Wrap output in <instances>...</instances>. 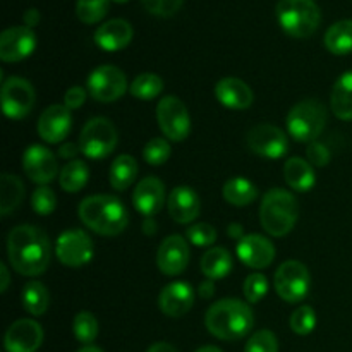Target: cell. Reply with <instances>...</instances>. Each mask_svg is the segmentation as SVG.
<instances>
[{"label": "cell", "instance_id": "f1b7e54d", "mask_svg": "<svg viewBox=\"0 0 352 352\" xmlns=\"http://www.w3.org/2000/svg\"><path fill=\"white\" fill-rule=\"evenodd\" d=\"M325 47L333 55H349L352 54V19L337 21L336 24L327 30Z\"/></svg>", "mask_w": 352, "mask_h": 352}, {"label": "cell", "instance_id": "7402d4cb", "mask_svg": "<svg viewBox=\"0 0 352 352\" xmlns=\"http://www.w3.org/2000/svg\"><path fill=\"white\" fill-rule=\"evenodd\" d=\"M167 208L172 219L177 223H191L192 220L198 219L199 212H201V201L195 189L188 188V186H179V188L172 189L168 195Z\"/></svg>", "mask_w": 352, "mask_h": 352}, {"label": "cell", "instance_id": "7a4b0ae2", "mask_svg": "<svg viewBox=\"0 0 352 352\" xmlns=\"http://www.w3.org/2000/svg\"><path fill=\"white\" fill-rule=\"evenodd\" d=\"M78 215L81 222L100 236H119L129 222L126 206L110 195L88 196L79 203Z\"/></svg>", "mask_w": 352, "mask_h": 352}, {"label": "cell", "instance_id": "4dcf8cb0", "mask_svg": "<svg viewBox=\"0 0 352 352\" xmlns=\"http://www.w3.org/2000/svg\"><path fill=\"white\" fill-rule=\"evenodd\" d=\"M0 198H2V201H0V213H2V217H7L23 203L24 184L21 182V179L16 177V175L3 174Z\"/></svg>", "mask_w": 352, "mask_h": 352}, {"label": "cell", "instance_id": "1f68e13d", "mask_svg": "<svg viewBox=\"0 0 352 352\" xmlns=\"http://www.w3.org/2000/svg\"><path fill=\"white\" fill-rule=\"evenodd\" d=\"M88 165L81 160H71L60 170L58 182H60V188L65 192H78L85 188L86 182H88Z\"/></svg>", "mask_w": 352, "mask_h": 352}, {"label": "cell", "instance_id": "ee69618b", "mask_svg": "<svg viewBox=\"0 0 352 352\" xmlns=\"http://www.w3.org/2000/svg\"><path fill=\"white\" fill-rule=\"evenodd\" d=\"M306 155H308V162L313 165V167H325V165L330 164V150L320 141H313L309 143L308 150H306Z\"/></svg>", "mask_w": 352, "mask_h": 352}, {"label": "cell", "instance_id": "9a60e30c", "mask_svg": "<svg viewBox=\"0 0 352 352\" xmlns=\"http://www.w3.org/2000/svg\"><path fill=\"white\" fill-rule=\"evenodd\" d=\"M36 48V34L28 26L7 28L0 34V58L3 62H21Z\"/></svg>", "mask_w": 352, "mask_h": 352}, {"label": "cell", "instance_id": "74e56055", "mask_svg": "<svg viewBox=\"0 0 352 352\" xmlns=\"http://www.w3.org/2000/svg\"><path fill=\"white\" fill-rule=\"evenodd\" d=\"M170 151L172 148L165 138H153L144 146L143 158L146 160V164L153 165V167H160L170 158Z\"/></svg>", "mask_w": 352, "mask_h": 352}, {"label": "cell", "instance_id": "8992f818", "mask_svg": "<svg viewBox=\"0 0 352 352\" xmlns=\"http://www.w3.org/2000/svg\"><path fill=\"white\" fill-rule=\"evenodd\" d=\"M327 126V109L320 100L308 98L291 109L287 116L289 134L299 143L318 140Z\"/></svg>", "mask_w": 352, "mask_h": 352}, {"label": "cell", "instance_id": "ab89813d", "mask_svg": "<svg viewBox=\"0 0 352 352\" xmlns=\"http://www.w3.org/2000/svg\"><path fill=\"white\" fill-rule=\"evenodd\" d=\"M244 298L251 305H256L267 296L268 280L263 274H253L244 280Z\"/></svg>", "mask_w": 352, "mask_h": 352}, {"label": "cell", "instance_id": "f5cc1de1", "mask_svg": "<svg viewBox=\"0 0 352 352\" xmlns=\"http://www.w3.org/2000/svg\"><path fill=\"white\" fill-rule=\"evenodd\" d=\"M196 352H222V351H220L219 347H215V346H205V347H199V349Z\"/></svg>", "mask_w": 352, "mask_h": 352}, {"label": "cell", "instance_id": "ba28073f", "mask_svg": "<svg viewBox=\"0 0 352 352\" xmlns=\"http://www.w3.org/2000/svg\"><path fill=\"white\" fill-rule=\"evenodd\" d=\"M311 287V277L306 265L301 261H284L275 272V291L285 302H301Z\"/></svg>", "mask_w": 352, "mask_h": 352}, {"label": "cell", "instance_id": "ac0fdd59", "mask_svg": "<svg viewBox=\"0 0 352 352\" xmlns=\"http://www.w3.org/2000/svg\"><path fill=\"white\" fill-rule=\"evenodd\" d=\"M72 116L65 105H50L38 119V134L47 143H60L71 133Z\"/></svg>", "mask_w": 352, "mask_h": 352}, {"label": "cell", "instance_id": "d6a6232c", "mask_svg": "<svg viewBox=\"0 0 352 352\" xmlns=\"http://www.w3.org/2000/svg\"><path fill=\"white\" fill-rule=\"evenodd\" d=\"M50 305V294L41 282H30L23 289V306L30 315L41 316Z\"/></svg>", "mask_w": 352, "mask_h": 352}, {"label": "cell", "instance_id": "cb8c5ba5", "mask_svg": "<svg viewBox=\"0 0 352 352\" xmlns=\"http://www.w3.org/2000/svg\"><path fill=\"white\" fill-rule=\"evenodd\" d=\"M133 26L124 19H110L95 33V43L105 52H119L133 40Z\"/></svg>", "mask_w": 352, "mask_h": 352}, {"label": "cell", "instance_id": "5b68a950", "mask_svg": "<svg viewBox=\"0 0 352 352\" xmlns=\"http://www.w3.org/2000/svg\"><path fill=\"white\" fill-rule=\"evenodd\" d=\"M275 14L282 30L292 38H309L322 21L315 0H278Z\"/></svg>", "mask_w": 352, "mask_h": 352}, {"label": "cell", "instance_id": "c3c4849f", "mask_svg": "<svg viewBox=\"0 0 352 352\" xmlns=\"http://www.w3.org/2000/svg\"><path fill=\"white\" fill-rule=\"evenodd\" d=\"M146 352H179L172 344L168 342H157L150 347Z\"/></svg>", "mask_w": 352, "mask_h": 352}, {"label": "cell", "instance_id": "ffe728a7", "mask_svg": "<svg viewBox=\"0 0 352 352\" xmlns=\"http://www.w3.org/2000/svg\"><path fill=\"white\" fill-rule=\"evenodd\" d=\"M195 305V291L188 282H172L165 285L158 298V306L162 313H165L170 318L184 316Z\"/></svg>", "mask_w": 352, "mask_h": 352}, {"label": "cell", "instance_id": "2e32d148", "mask_svg": "<svg viewBox=\"0 0 352 352\" xmlns=\"http://www.w3.org/2000/svg\"><path fill=\"white\" fill-rule=\"evenodd\" d=\"M43 342V329L34 320H17L7 329L3 347L7 352H36Z\"/></svg>", "mask_w": 352, "mask_h": 352}, {"label": "cell", "instance_id": "d4e9b609", "mask_svg": "<svg viewBox=\"0 0 352 352\" xmlns=\"http://www.w3.org/2000/svg\"><path fill=\"white\" fill-rule=\"evenodd\" d=\"M284 177L285 182H287L294 191L299 192L311 191L313 186L316 184V174L313 165L299 157H292L285 162Z\"/></svg>", "mask_w": 352, "mask_h": 352}, {"label": "cell", "instance_id": "7dc6e473", "mask_svg": "<svg viewBox=\"0 0 352 352\" xmlns=\"http://www.w3.org/2000/svg\"><path fill=\"white\" fill-rule=\"evenodd\" d=\"M40 19H41V16L36 9H28L26 12H24V26L31 28V30H33V28L40 23Z\"/></svg>", "mask_w": 352, "mask_h": 352}, {"label": "cell", "instance_id": "6da1fadb", "mask_svg": "<svg viewBox=\"0 0 352 352\" xmlns=\"http://www.w3.org/2000/svg\"><path fill=\"white\" fill-rule=\"evenodd\" d=\"M7 254L17 274L36 277L50 265V239L38 227L17 226L7 237Z\"/></svg>", "mask_w": 352, "mask_h": 352}, {"label": "cell", "instance_id": "30bf717a", "mask_svg": "<svg viewBox=\"0 0 352 352\" xmlns=\"http://www.w3.org/2000/svg\"><path fill=\"white\" fill-rule=\"evenodd\" d=\"M55 254L65 267L78 268L89 263L95 254L91 237L79 229L64 230L55 244Z\"/></svg>", "mask_w": 352, "mask_h": 352}, {"label": "cell", "instance_id": "52a82bcc", "mask_svg": "<svg viewBox=\"0 0 352 352\" xmlns=\"http://www.w3.org/2000/svg\"><path fill=\"white\" fill-rule=\"evenodd\" d=\"M117 141H119V134L112 120L105 117H95L82 127L78 144L82 155L93 160H100V158L109 157L116 150Z\"/></svg>", "mask_w": 352, "mask_h": 352}, {"label": "cell", "instance_id": "816d5d0a", "mask_svg": "<svg viewBox=\"0 0 352 352\" xmlns=\"http://www.w3.org/2000/svg\"><path fill=\"white\" fill-rule=\"evenodd\" d=\"M229 236L230 237H239V239H243L244 234H243V227L239 226V223H234V226L229 227Z\"/></svg>", "mask_w": 352, "mask_h": 352}, {"label": "cell", "instance_id": "4fadbf2b", "mask_svg": "<svg viewBox=\"0 0 352 352\" xmlns=\"http://www.w3.org/2000/svg\"><path fill=\"white\" fill-rule=\"evenodd\" d=\"M248 148L254 155L265 158H282L289 151L287 134L272 124H258L251 127L246 136Z\"/></svg>", "mask_w": 352, "mask_h": 352}, {"label": "cell", "instance_id": "3957f363", "mask_svg": "<svg viewBox=\"0 0 352 352\" xmlns=\"http://www.w3.org/2000/svg\"><path fill=\"white\" fill-rule=\"evenodd\" d=\"M254 316L250 305L241 299H222L213 302L205 315V325L220 340H237L253 329Z\"/></svg>", "mask_w": 352, "mask_h": 352}, {"label": "cell", "instance_id": "60d3db41", "mask_svg": "<svg viewBox=\"0 0 352 352\" xmlns=\"http://www.w3.org/2000/svg\"><path fill=\"white\" fill-rule=\"evenodd\" d=\"M31 206L38 215H50L57 206V198L55 192L47 186H40L31 196Z\"/></svg>", "mask_w": 352, "mask_h": 352}, {"label": "cell", "instance_id": "e0dca14e", "mask_svg": "<svg viewBox=\"0 0 352 352\" xmlns=\"http://www.w3.org/2000/svg\"><path fill=\"white\" fill-rule=\"evenodd\" d=\"M189 244L181 236H168L162 241L157 253V265L168 277L182 274L189 265Z\"/></svg>", "mask_w": 352, "mask_h": 352}, {"label": "cell", "instance_id": "603a6c76", "mask_svg": "<svg viewBox=\"0 0 352 352\" xmlns=\"http://www.w3.org/2000/svg\"><path fill=\"white\" fill-rule=\"evenodd\" d=\"M215 96L226 109L246 110L253 103V91L239 78H223L217 82Z\"/></svg>", "mask_w": 352, "mask_h": 352}, {"label": "cell", "instance_id": "11a10c76", "mask_svg": "<svg viewBox=\"0 0 352 352\" xmlns=\"http://www.w3.org/2000/svg\"><path fill=\"white\" fill-rule=\"evenodd\" d=\"M113 2H117V3H126V2H129V0H113Z\"/></svg>", "mask_w": 352, "mask_h": 352}, {"label": "cell", "instance_id": "5bb4252c", "mask_svg": "<svg viewBox=\"0 0 352 352\" xmlns=\"http://www.w3.org/2000/svg\"><path fill=\"white\" fill-rule=\"evenodd\" d=\"M23 168L28 177L36 184L45 186L54 181L58 174L55 155L41 144H31L23 155Z\"/></svg>", "mask_w": 352, "mask_h": 352}, {"label": "cell", "instance_id": "7c38bea8", "mask_svg": "<svg viewBox=\"0 0 352 352\" xmlns=\"http://www.w3.org/2000/svg\"><path fill=\"white\" fill-rule=\"evenodd\" d=\"M0 98H2L3 113L9 119L19 120L24 119L33 110L36 96H34V89L30 81H26L24 78L12 76V78L6 79L2 82Z\"/></svg>", "mask_w": 352, "mask_h": 352}, {"label": "cell", "instance_id": "7bdbcfd3", "mask_svg": "<svg viewBox=\"0 0 352 352\" xmlns=\"http://www.w3.org/2000/svg\"><path fill=\"white\" fill-rule=\"evenodd\" d=\"M184 0H141L144 9L158 17H170L182 7Z\"/></svg>", "mask_w": 352, "mask_h": 352}, {"label": "cell", "instance_id": "44dd1931", "mask_svg": "<svg viewBox=\"0 0 352 352\" xmlns=\"http://www.w3.org/2000/svg\"><path fill=\"white\" fill-rule=\"evenodd\" d=\"M165 201V186L157 177H144L133 192V205L146 219L157 215Z\"/></svg>", "mask_w": 352, "mask_h": 352}, {"label": "cell", "instance_id": "d590c367", "mask_svg": "<svg viewBox=\"0 0 352 352\" xmlns=\"http://www.w3.org/2000/svg\"><path fill=\"white\" fill-rule=\"evenodd\" d=\"M72 329H74L76 339L81 344H86V346H89L98 336V322L89 311L78 313L74 323H72Z\"/></svg>", "mask_w": 352, "mask_h": 352}, {"label": "cell", "instance_id": "9c48e42d", "mask_svg": "<svg viewBox=\"0 0 352 352\" xmlns=\"http://www.w3.org/2000/svg\"><path fill=\"white\" fill-rule=\"evenodd\" d=\"M157 120L162 133L170 141H184L191 133V117L177 96H164L158 102Z\"/></svg>", "mask_w": 352, "mask_h": 352}, {"label": "cell", "instance_id": "277c9868", "mask_svg": "<svg viewBox=\"0 0 352 352\" xmlns=\"http://www.w3.org/2000/svg\"><path fill=\"white\" fill-rule=\"evenodd\" d=\"M299 217L298 199L292 192L275 188L265 192L260 205L261 227L274 237H284L294 229Z\"/></svg>", "mask_w": 352, "mask_h": 352}, {"label": "cell", "instance_id": "4316f807", "mask_svg": "<svg viewBox=\"0 0 352 352\" xmlns=\"http://www.w3.org/2000/svg\"><path fill=\"white\" fill-rule=\"evenodd\" d=\"M232 270V256L226 248H210L201 258V272L210 280L226 278Z\"/></svg>", "mask_w": 352, "mask_h": 352}, {"label": "cell", "instance_id": "836d02e7", "mask_svg": "<svg viewBox=\"0 0 352 352\" xmlns=\"http://www.w3.org/2000/svg\"><path fill=\"white\" fill-rule=\"evenodd\" d=\"M164 91V81L160 76L144 72L140 74L131 85V95L140 100H153Z\"/></svg>", "mask_w": 352, "mask_h": 352}, {"label": "cell", "instance_id": "f35d334b", "mask_svg": "<svg viewBox=\"0 0 352 352\" xmlns=\"http://www.w3.org/2000/svg\"><path fill=\"white\" fill-rule=\"evenodd\" d=\"M244 352H278V340L270 330H258L250 337Z\"/></svg>", "mask_w": 352, "mask_h": 352}, {"label": "cell", "instance_id": "f6af8a7d", "mask_svg": "<svg viewBox=\"0 0 352 352\" xmlns=\"http://www.w3.org/2000/svg\"><path fill=\"white\" fill-rule=\"evenodd\" d=\"M86 102V89L81 86H72L65 91L64 96V105L69 110H78L82 103Z\"/></svg>", "mask_w": 352, "mask_h": 352}, {"label": "cell", "instance_id": "8d00e7d4", "mask_svg": "<svg viewBox=\"0 0 352 352\" xmlns=\"http://www.w3.org/2000/svg\"><path fill=\"white\" fill-rule=\"evenodd\" d=\"M291 330L298 336H309L316 327V313L311 306H301L296 309L289 320Z\"/></svg>", "mask_w": 352, "mask_h": 352}, {"label": "cell", "instance_id": "b9f144b4", "mask_svg": "<svg viewBox=\"0 0 352 352\" xmlns=\"http://www.w3.org/2000/svg\"><path fill=\"white\" fill-rule=\"evenodd\" d=\"M188 239L196 248L213 246L217 241V230L210 223H195V226L188 229Z\"/></svg>", "mask_w": 352, "mask_h": 352}, {"label": "cell", "instance_id": "f907efd6", "mask_svg": "<svg viewBox=\"0 0 352 352\" xmlns=\"http://www.w3.org/2000/svg\"><path fill=\"white\" fill-rule=\"evenodd\" d=\"M199 294H201L203 298H212V296H213V284H212V282H203V284L199 285Z\"/></svg>", "mask_w": 352, "mask_h": 352}, {"label": "cell", "instance_id": "8fae6325", "mask_svg": "<svg viewBox=\"0 0 352 352\" xmlns=\"http://www.w3.org/2000/svg\"><path fill=\"white\" fill-rule=\"evenodd\" d=\"M126 74L119 67H116V65H100L88 78V93L96 102H116V100H119L126 93Z\"/></svg>", "mask_w": 352, "mask_h": 352}, {"label": "cell", "instance_id": "e575fe53", "mask_svg": "<svg viewBox=\"0 0 352 352\" xmlns=\"http://www.w3.org/2000/svg\"><path fill=\"white\" fill-rule=\"evenodd\" d=\"M110 7V0H78L76 14L79 21L85 24H95L107 16Z\"/></svg>", "mask_w": 352, "mask_h": 352}, {"label": "cell", "instance_id": "d6986e66", "mask_svg": "<svg viewBox=\"0 0 352 352\" xmlns=\"http://www.w3.org/2000/svg\"><path fill=\"white\" fill-rule=\"evenodd\" d=\"M237 258L250 268H267L274 261L275 248L267 237L248 234L237 243Z\"/></svg>", "mask_w": 352, "mask_h": 352}, {"label": "cell", "instance_id": "db71d44e", "mask_svg": "<svg viewBox=\"0 0 352 352\" xmlns=\"http://www.w3.org/2000/svg\"><path fill=\"white\" fill-rule=\"evenodd\" d=\"M78 352H103L100 347H95V346H85L82 349H79Z\"/></svg>", "mask_w": 352, "mask_h": 352}, {"label": "cell", "instance_id": "83f0119b", "mask_svg": "<svg viewBox=\"0 0 352 352\" xmlns=\"http://www.w3.org/2000/svg\"><path fill=\"white\" fill-rule=\"evenodd\" d=\"M138 162L131 155H119L112 162L109 170V181L116 191H124L129 188L138 177Z\"/></svg>", "mask_w": 352, "mask_h": 352}, {"label": "cell", "instance_id": "f546056e", "mask_svg": "<svg viewBox=\"0 0 352 352\" xmlns=\"http://www.w3.org/2000/svg\"><path fill=\"white\" fill-rule=\"evenodd\" d=\"M223 198L227 203L234 206H248L258 198V188L244 177H232L223 184L222 191Z\"/></svg>", "mask_w": 352, "mask_h": 352}, {"label": "cell", "instance_id": "681fc988", "mask_svg": "<svg viewBox=\"0 0 352 352\" xmlns=\"http://www.w3.org/2000/svg\"><path fill=\"white\" fill-rule=\"evenodd\" d=\"M0 277H2V284H0V292H6L7 287H9L10 282V275H9V268L6 265H0Z\"/></svg>", "mask_w": 352, "mask_h": 352}, {"label": "cell", "instance_id": "bcb514c9", "mask_svg": "<svg viewBox=\"0 0 352 352\" xmlns=\"http://www.w3.org/2000/svg\"><path fill=\"white\" fill-rule=\"evenodd\" d=\"M79 144H74V143H65L62 144L60 150H58V155H60L62 158H65V160H69V158H72L74 160L76 155L79 153Z\"/></svg>", "mask_w": 352, "mask_h": 352}, {"label": "cell", "instance_id": "484cf974", "mask_svg": "<svg viewBox=\"0 0 352 352\" xmlns=\"http://www.w3.org/2000/svg\"><path fill=\"white\" fill-rule=\"evenodd\" d=\"M333 116L340 120H352V71L344 72L336 81L330 95Z\"/></svg>", "mask_w": 352, "mask_h": 352}]
</instances>
